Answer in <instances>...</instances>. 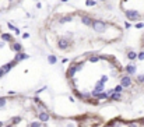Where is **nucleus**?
I'll return each instance as SVG.
<instances>
[{
	"label": "nucleus",
	"mask_w": 144,
	"mask_h": 127,
	"mask_svg": "<svg viewBox=\"0 0 144 127\" xmlns=\"http://www.w3.org/2000/svg\"><path fill=\"white\" fill-rule=\"evenodd\" d=\"M126 17H127V20H132V21H137V20H140V13L136 11V10H126L125 11Z\"/></svg>",
	"instance_id": "nucleus-3"
},
{
	"label": "nucleus",
	"mask_w": 144,
	"mask_h": 127,
	"mask_svg": "<svg viewBox=\"0 0 144 127\" xmlns=\"http://www.w3.org/2000/svg\"><path fill=\"white\" fill-rule=\"evenodd\" d=\"M73 92H74V95H76V97H77L78 99H83V92H78V91L76 90V88L73 90Z\"/></svg>",
	"instance_id": "nucleus-23"
},
{
	"label": "nucleus",
	"mask_w": 144,
	"mask_h": 127,
	"mask_svg": "<svg viewBox=\"0 0 144 127\" xmlns=\"http://www.w3.org/2000/svg\"><path fill=\"white\" fill-rule=\"evenodd\" d=\"M123 90H125V88H123L122 85L119 84V85H116V87L113 88V92H123Z\"/></svg>",
	"instance_id": "nucleus-22"
},
{
	"label": "nucleus",
	"mask_w": 144,
	"mask_h": 127,
	"mask_svg": "<svg viewBox=\"0 0 144 127\" xmlns=\"http://www.w3.org/2000/svg\"><path fill=\"white\" fill-rule=\"evenodd\" d=\"M4 74H6V73H4V71H3V70H2V68H0V78H2V77H3V75H4Z\"/></svg>",
	"instance_id": "nucleus-34"
},
{
	"label": "nucleus",
	"mask_w": 144,
	"mask_h": 127,
	"mask_svg": "<svg viewBox=\"0 0 144 127\" xmlns=\"http://www.w3.org/2000/svg\"><path fill=\"white\" fill-rule=\"evenodd\" d=\"M41 126H42V124H41V122H32L29 124V127H41Z\"/></svg>",
	"instance_id": "nucleus-24"
},
{
	"label": "nucleus",
	"mask_w": 144,
	"mask_h": 127,
	"mask_svg": "<svg viewBox=\"0 0 144 127\" xmlns=\"http://www.w3.org/2000/svg\"><path fill=\"white\" fill-rule=\"evenodd\" d=\"M9 2H14V0H9Z\"/></svg>",
	"instance_id": "nucleus-41"
},
{
	"label": "nucleus",
	"mask_w": 144,
	"mask_h": 127,
	"mask_svg": "<svg viewBox=\"0 0 144 127\" xmlns=\"http://www.w3.org/2000/svg\"><path fill=\"white\" fill-rule=\"evenodd\" d=\"M95 98H97L98 101H102V99H108V92H104V91H102V92H98Z\"/></svg>",
	"instance_id": "nucleus-14"
},
{
	"label": "nucleus",
	"mask_w": 144,
	"mask_h": 127,
	"mask_svg": "<svg viewBox=\"0 0 144 127\" xmlns=\"http://www.w3.org/2000/svg\"><path fill=\"white\" fill-rule=\"evenodd\" d=\"M48 61H49V64H55L57 61V57L55 56V54H49V56H48Z\"/></svg>",
	"instance_id": "nucleus-16"
},
{
	"label": "nucleus",
	"mask_w": 144,
	"mask_h": 127,
	"mask_svg": "<svg viewBox=\"0 0 144 127\" xmlns=\"http://www.w3.org/2000/svg\"><path fill=\"white\" fill-rule=\"evenodd\" d=\"M104 90H105V82H102L101 80L95 82V88H94L95 92H102Z\"/></svg>",
	"instance_id": "nucleus-9"
},
{
	"label": "nucleus",
	"mask_w": 144,
	"mask_h": 127,
	"mask_svg": "<svg viewBox=\"0 0 144 127\" xmlns=\"http://www.w3.org/2000/svg\"><path fill=\"white\" fill-rule=\"evenodd\" d=\"M92 29L95 31V32H105L106 31V27H108V24H106L105 21H102V20H92V24H91Z\"/></svg>",
	"instance_id": "nucleus-1"
},
{
	"label": "nucleus",
	"mask_w": 144,
	"mask_h": 127,
	"mask_svg": "<svg viewBox=\"0 0 144 127\" xmlns=\"http://www.w3.org/2000/svg\"><path fill=\"white\" fill-rule=\"evenodd\" d=\"M137 81H139V82H144V74L137 75Z\"/></svg>",
	"instance_id": "nucleus-28"
},
{
	"label": "nucleus",
	"mask_w": 144,
	"mask_h": 127,
	"mask_svg": "<svg viewBox=\"0 0 144 127\" xmlns=\"http://www.w3.org/2000/svg\"><path fill=\"white\" fill-rule=\"evenodd\" d=\"M11 49L14 50V52H22V45H21L20 42H14V41H13Z\"/></svg>",
	"instance_id": "nucleus-13"
},
{
	"label": "nucleus",
	"mask_w": 144,
	"mask_h": 127,
	"mask_svg": "<svg viewBox=\"0 0 144 127\" xmlns=\"http://www.w3.org/2000/svg\"><path fill=\"white\" fill-rule=\"evenodd\" d=\"M143 43H144V36H143Z\"/></svg>",
	"instance_id": "nucleus-39"
},
{
	"label": "nucleus",
	"mask_w": 144,
	"mask_h": 127,
	"mask_svg": "<svg viewBox=\"0 0 144 127\" xmlns=\"http://www.w3.org/2000/svg\"><path fill=\"white\" fill-rule=\"evenodd\" d=\"M0 127H3V122H0Z\"/></svg>",
	"instance_id": "nucleus-37"
},
{
	"label": "nucleus",
	"mask_w": 144,
	"mask_h": 127,
	"mask_svg": "<svg viewBox=\"0 0 144 127\" xmlns=\"http://www.w3.org/2000/svg\"><path fill=\"white\" fill-rule=\"evenodd\" d=\"M125 70H126V73H127L129 75H134L136 71H137V66L134 63H130V64H127V66L125 67Z\"/></svg>",
	"instance_id": "nucleus-6"
},
{
	"label": "nucleus",
	"mask_w": 144,
	"mask_h": 127,
	"mask_svg": "<svg viewBox=\"0 0 144 127\" xmlns=\"http://www.w3.org/2000/svg\"><path fill=\"white\" fill-rule=\"evenodd\" d=\"M136 28H139V29L140 28H144V22H137L136 24Z\"/></svg>",
	"instance_id": "nucleus-29"
},
{
	"label": "nucleus",
	"mask_w": 144,
	"mask_h": 127,
	"mask_svg": "<svg viewBox=\"0 0 144 127\" xmlns=\"http://www.w3.org/2000/svg\"><path fill=\"white\" fill-rule=\"evenodd\" d=\"M6 127H14V124H10V126H6Z\"/></svg>",
	"instance_id": "nucleus-36"
},
{
	"label": "nucleus",
	"mask_w": 144,
	"mask_h": 127,
	"mask_svg": "<svg viewBox=\"0 0 144 127\" xmlns=\"http://www.w3.org/2000/svg\"><path fill=\"white\" fill-rule=\"evenodd\" d=\"M137 59H139V60H144V50H141L140 53H137Z\"/></svg>",
	"instance_id": "nucleus-25"
},
{
	"label": "nucleus",
	"mask_w": 144,
	"mask_h": 127,
	"mask_svg": "<svg viewBox=\"0 0 144 127\" xmlns=\"http://www.w3.org/2000/svg\"><path fill=\"white\" fill-rule=\"evenodd\" d=\"M28 54L27 53H24V52H17V54H16V59L14 60H17V61H21V60H25V59H28Z\"/></svg>",
	"instance_id": "nucleus-12"
},
{
	"label": "nucleus",
	"mask_w": 144,
	"mask_h": 127,
	"mask_svg": "<svg viewBox=\"0 0 144 127\" xmlns=\"http://www.w3.org/2000/svg\"><path fill=\"white\" fill-rule=\"evenodd\" d=\"M109 101H120L122 99V92H112V94L108 95Z\"/></svg>",
	"instance_id": "nucleus-7"
},
{
	"label": "nucleus",
	"mask_w": 144,
	"mask_h": 127,
	"mask_svg": "<svg viewBox=\"0 0 144 127\" xmlns=\"http://www.w3.org/2000/svg\"><path fill=\"white\" fill-rule=\"evenodd\" d=\"M71 46V41L69 39L67 36H60L59 41H57V47L62 50H67L69 47Z\"/></svg>",
	"instance_id": "nucleus-2"
},
{
	"label": "nucleus",
	"mask_w": 144,
	"mask_h": 127,
	"mask_svg": "<svg viewBox=\"0 0 144 127\" xmlns=\"http://www.w3.org/2000/svg\"><path fill=\"white\" fill-rule=\"evenodd\" d=\"M143 88H144V82H143Z\"/></svg>",
	"instance_id": "nucleus-42"
},
{
	"label": "nucleus",
	"mask_w": 144,
	"mask_h": 127,
	"mask_svg": "<svg viewBox=\"0 0 144 127\" xmlns=\"http://www.w3.org/2000/svg\"><path fill=\"white\" fill-rule=\"evenodd\" d=\"M81 22H83L84 25H87V27H91L92 18H91L90 15H81Z\"/></svg>",
	"instance_id": "nucleus-10"
},
{
	"label": "nucleus",
	"mask_w": 144,
	"mask_h": 127,
	"mask_svg": "<svg viewBox=\"0 0 144 127\" xmlns=\"http://www.w3.org/2000/svg\"><path fill=\"white\" fill-rule=\"evenodd\" d=\"M46 90V87H42V88H39L38 91H36V94H39V92H42V91H45Z\"/></svg>",
	"instance_id": "nucleus-32"
},
{
	"label": "nucleus",
	"mask_w": 144,
	"mask_h": 127,
	"mask_svg": "<svg viewBox=\"0 0 144 127\" xmlns=\"http://www.w3.org/2000/svg\"><path fill=\"white\" fill-rule=\"evenodd\" d=\"M101 59H99V56H97V54H94V56H90V59H88V61L90 63H97V61H99Z\"/></svg>",
	"instance_id": "nucleus-20"
},
{
	"label": "nucleus",
	"mask_w": 144,
	"mask_h": 127,
	"mask_svg": "<svg viewBox=\"0 0 144 127\" xmlns=\"http://www.w3.org/2000/svg\"><path fill=\"white\" fill-rule=\"evenodd\" d=\"M108 80H109V77H108V75H102V77H101V81H102V82H106Z\"/></svg>",
	"instance_id": "nucleus-31"
},
{
	"label": "nucleus",
	"mask_w": 144,
	"mask_h": 127,
	"mask_svg": "<svg viewBox=\"0 0 144 127\" xmlns=\"http://www.w3.org/2000/svg\"><path fill=\"white\" fill-rule=\"evenodd\" d=\"M120 85L123 88H127L132 85V75L126 74V75H122L120 77Z\"/></svg>",
	"instance_id": "nucleus-4"
},
{
	"label": "nucleus",
	"mask_w": 144,
	"mask_h": 127,
	"mask_svg": "<svg viewBox=\"0 0 144 127\" xmlns=\"http://www.w3.org/2000/svg\"><path fill=\"white\" fill-rule=\"evenodd\" d=\"M76 73H77V70L74 68V66H70L67 68V71H66V78L69 80V78H73L74 75H76Z\"/></svg>",
	"instance_id": "nucleus-8"
},
{
	"label": "nucleus",
	"mask_w": 144,
	"mask_h": 127,
	"mask_svg": "<svg viewBox=\"0 0 144 127\" xmlns=\"http://www.w3.org/2000/svg\"><path fill=\"white\" fill-rule=\"evenodd\" d=\"M127 127H139V124H137L136 122H132V123H129Z\"/></svg>",
	"instance_id": "nucleus-30"
},
{
	"label": "nucleus",
	"mask_w": 144,
	"mask_h": 127,
	"mask_svg": "<svg viewBox=\"0 0 144 127\" xmlns=\"http://www.w3.org/2000/svg\"><path fill=\"white\" fill-rule=\"evenodd\" d=\"M0 36H2V39L4 41V42H9V41H10V42H13V36L10 35V34H2Z\"/></svg>",
	"instance_id": "nucleus-15"
},
{
	"label": "nucleus",
	"mask_w": 144,
	"mask_h": 127,
	"mask_svg": "<svg viewBox=\"0 0 144 127\" xmlns=\"http://www.w3.org/2000/svg\"><path fill=\"white\" fill-rule=\"evenodd\" d=\"M71 21V15H64V17H62V18L59 20V22L60 24H64V22H70Z\"/></svg>",
	"instance_id": "nucleus-17"
},
{
	"label": "nucleus",
	"mask_w": 144,
	"mask_h": 127,
	"mask_svg": "<svg viewBox=\"0 0 144 127\" xmlns=\"http://www.w3.org/2000/svg\"><path fill=\"white\" fill-rule=\"evenodd\" d=\"M22 38H24V39H27V38H29V34H22Z\"/></svg>",
	"instance_id": "nucleus-33"
},
{
	"label": "nucleus",
	"mask_w": 144,
	"mask_h": 127,
	"mask_svg": "<svg viewBox=\"0 0 144 127\" xmlns=\"http://www.w3.org/2000/svg\"><path fill=\"white\" fill-rule=\"evenodd\" d=\"M101 2H105V0H101Z\"/></svg>",
	"instance_id": "nucleus-43"
},
{
	"label": "nucleus",
	"mask_w": 144,
	"mask_h": 127,
	"mask_svg": "<svg viewBox=\"0 0 144 127\" xmlns=\"http://www.w3.org/2000/svg\"><path fill=\"white\" fill-rule=\"evenodd\" d=\"M62 2H63V3H64V2H67V0H62Z\"/></svg>",
	"instance_id": "nucleus-38"
},
{
	"label": "nucleus",
	"mask_w": 144,
	"mask_h": 127,
	"mask_svg": "<svg viewBox=\"0 0 144 127\" xmlns=\"http://www.w3.org/2000/svg\"><path fill=\"white\" fill-rule=\"evenodd\" d=\"M125 27H126V28H130L132 25H130V22H125Z\"/></svg>",
	"instance_id": "nucleus-35"
},
{
	"label": "nucleus",
	"mask_w": 144,
	"mask_h": 127,
	"mask_svg": "<svg viewBox=\"0 0 144 127\" xmlns=\"http://www.w3.org/2000/svg\"><path fill=\"white\" fill-rule=\"evenodd\" d=\"M92 97H91V92H88V91H84L83 92V101H90Z\"/></svg>",
	"instance_id": "nucleus-18"
},
{
	"label": "nucleus",
	"mask_w": 144,
	"mask_h": 127,
	"mask_svg": "<svg viewBox=\"0 0 144 127\" xmlns=\"http://www.w3.org/2000/svg\"><path fill=\"white\" fill-rule=\"evenodd\" d=\"M127 59L132 60V61L136 60V59H137V53H136V52H129V53H127Z\"/></svg>",
	"instance_id": "nucleus-19"
},
{
	"label": "nucleus",
	"mask_w": 144,
	"mask_h": 127,
	"mask_svg": "<svg viewBox=\"0 0 144 127\" xmlns=\"http://www.w3.org/2000/svg\"><path fill=\"white\" fill-rule=\"evenodd\" d=\"M38 117H39V120H42V122H49V119H50V116H49V113L48 112H45V110H42L38 115Z\"/></svg>",
	"instance_id": "nucleus-11"
},
{
	"label": "nucleus",
	"mask_w": 144,
	"mask_h": 127,
	"mask_svg": "<svg viewBox=\"0 0 144 127\" xmlns=\"http://www.w3.org/2000/svg\"><path fill=\"white\" fill-rule=\"evenodd\" d=\"M143 50H144V43H143Z\"/></svg>",
	"instance_id": "nucleus-40"
},
{
	"label": "nucleus",
	"mask_w": 144,
	"mask_h": 127,
	"mask_svg": "<svg viewBox=\"0 0 144 127\" xmlns=\"http://www.w3.org/2000/svg\"><path fill=\"white\" fill-rule=\"evenodd\" d=\"M21 120H22V119L20 117V116H16V117H13V119H11V124H14V126H16V124H18Z\"/></svg>",
	"instance_id": "nucleus-21"
},
{
	"label": "nucleus",
	"mask_w": 144,
	"mask_h": 127,
	"mask_svg": "<svg viewBox=\"0 0 144 127\" xmlns=\"http://www.w3.org/2000/svg\"><path fill=\"white\" fill-rule=\"evenodd\" d=\"M17 63H18V61H17V60H11V61H10V63H6V64H3V66L0 67V68H2V70L4 71V73H9V71L11 70V68L14 67Z\"/></svg>",
	"instance_id": "nucleus-5"
},
{
	"label": "nucleus",
	"mask_w": 144,
	"mask_h": 127,
	"mask_svg": "<svg viewBox=\"0 0 144 127\" xmlns=\"http://www.w3.org/2000/svg\"><path fill=\"white\" fill-rule=\"evenodd\" d=\"M85 4H87V6H97V3H95L94 0H87V2H85Z\"/></svg>",
	"instance_id": "nucleus-27"
},
{
	"label": "nucleus",
	"mask_w": 144,
	"mask_h": 127,
	"mask_svg": "<svg viewBox=\"0 0 144 127\" xmlns=\"http://www.w3.org/2000/svg\"><path fill=\"white\" fill-rule=\"evenodd\" d=\"M6 102H7V99H6V98H0V108H3V106L6 105Z\"/></svg>",
	"instance_id": "nucleus-26"
}]
</instances>
